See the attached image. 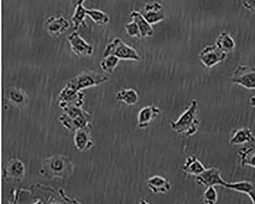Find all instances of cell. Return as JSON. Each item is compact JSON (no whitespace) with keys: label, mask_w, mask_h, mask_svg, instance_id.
<instances>
[{"label":"cell","mask_w":255,"mask_h":204,"mask_svg":"<svg viewBox=\"0 0 255 204\" xmlns=\"http://www.w3.org/2000/svg\"><path fill=\"white\" fill-rule=\"evenodd\" d=\"M224 188L248 195L252 190L255 188V185L251 182L242 181L232 183L226 182Z\"/></svg>","instance_id":"d4e9b609"},{"label":"cell","mask_w":255,"mask_h":204,"mask_svg":"<svg viewBox=\"0 0 255 204\" xmlns=\"http://www.w3.org/2000/svg\"><path fill=\"white\" fill-rule=\"evenodd\" d=\"M92 129L93 125L90 123L75 132L74 144L76 148L79 151L86 152L94 147L95 143L92 136Z\"/></svg>","instance_id":"8fae6325"},{"label":"cell","mask_w":255,"mask_h":204,"mask_svg":"<svg viewBox=\"0 0 255 204\" xmlns=\"http://www.w3.org/2000/svg\"><path fill=\"white\" fill-rule=\"evenodd\" d=\"M125 29L128 34L132 37H141L140 30L136 23L132 21L125 25Z\"/></svg>","instance_id":"f1b7e54d"},{"label":"cell","mask_w":255,"mask_h":204,"mask_svg":"<svg viewBox=\"0 0 255 204\" xmlns=\"http://www.w3.org/2000/svg\"><path fill=\"white\" fill-rule=\"evenodd\" d=\"M227 57V54L220 50L216 45L205 46L199 54L201 62L208 68L213 67L223 62Z\"/></svg>","instance_id":"ba28073f"},{"label":"cell","mask_w":255,"mask_h":204,"mask_svg":"<svg viewBox=\"0 0 255 204\" xmlns=\"http://www.w3.org/2000/svg\"><path fill=\"white\" fill-rule=\"evenodd\" d=\"M146 185L148 189L155 194H164L171 189V183L167 179L160 176L148 178L146 181Z\"/></svg>","instance_id":"e0dca14e"},{"label":"cell","mask_w":255,"mask_h":204,"mask_svg":"<svg viewBox=\"0 0 255 204\" xmlns=\"http://www.w3.org/2000/svg\"><path fill=\"white\" fill-rule=\"evenodd\" d=\"M84 2V1L83 0L77 2L74 13L71 18L74 25V29L75 30H77L81 25L84 27H87L86 20H85L87 15V9L83 5Z\"/></svg>","instance_id":"603a6c76"},{"label":"cell","mask_w":255,"mask_h":204,"mask_svg":"<svg viewBox=\"0 0 255 204\" xmlns=\"http://www.w3.org/2000/svg\"><path fill=\"white\" fill-rule=\"evenodd\" d=\"M218 198V194L215 187L207 188L203 196V201L205 204H216Z\"/></svg>","instance_id":"83f0119b"},{"label":"cell","mask_w":255,"mask_h":204,"mask_svg":"<svg viewBox=\"0 0 255 204\" xmlns=\"http://www.w3.org/2000/svg\"><path fill=\"white\" fill-rule=\"evenodd\" d=\"M198 102L191 101L187 109L176 121L170 123L171 129L178 134L193 136L199 130L200 121L198 118Z\"/></svg>","instance_id":"3957f363"},{"label":"cell","mask_w":255,"mask_h":204,"mask_svg":"<svg viewBox=\"0 0 255 204\" xmlns=\"http://www.w3.org/2000/svg\"><path fill=\"white\" fill-rule=\"evenodd\" d=\"M255 141V136L248 127H243L234 130L230 138V144L233 146L243 145Z\"/></svg>","instance_id":"2e32d148"},{"label":"cell","mask_w":255,"mask_h":204,"mask_svg":"<svg viewBox=\"0 0 255 204\" xmlns=\"http://www.w3.org/2000/svg\"><path fill=\"white\" fill-rule=\"evenodd\" d=\"M103 56L113 55L120 59L140 61L141 57L133 48L125 43L120 38H115L112 42L106 46Z\"/></svg>","instance_id":"8992f818"},{"label":"cell","mask_w":255,"mask_h":204,"mask_svg":"<svg viewBox=\"0 0 255 204\" xmlns=\"http://www.w3.org/2000/svg\"><path fill=\"white\" fill-rule=\"evenodd\" d=\"M116 98L129 106L135 105L139 100L138 93L132 89H124L119 91L116 94Z\"/></svg>","instance_id":"cb8c5ba5"},{"label":"cell","mask_w":255,"mask_h":204,"mask_svg":"<svg viewBox=\"0 0 255 204\" xmlns=\"http://www.w3.org/2000/svg\"><path fill=\"white\" fill-rule=\"evenodd\" d=\"M139 204H151L145 200H141L139 202Z\"/></svg>","instance_id":"836d02e7"},{"label":"cell","mask_w":255,"mask_h":204,"mask_svg":"<svg viewBox=\"0 0 255 204\" xmlns=\"http://www.w3.org/2000/svg\"><path fill=\"white\" fill-rule=\"evenodd\" d=\"M22 192L21 190H14L11 192V197L8 204H17L19 194Z\"/></svg>","instance_id":"4dcf8cb0"},{"label":"cell","mask_w":255,"mask_h":204,"mask_svg":"<svg viewBox=\"0 0 255 204\" xmlns=\"http://www.w3.org/2000/svg\"><path fill=\"white\" fill-rule=\"evenodd\" d=\"M8 99L16 107L22 108L28 103V97L26 92L18 88H12L7 93Z\"/></svg>","instance_id":"44dd1931"},{"label":"cell","mask_w":255,"mask_h":204,"mask_svg":"<svg viewBox=\"0 0 255 204\" xmlns=\"http://www.w3.org/2000/svg\"><path fill=\"white\" fill-rule=\"evenodd\" d=\"M240 165L255 169V145L241 148L238 152Z\"/></svg>","instance_id":"ffe728a7"},{"label":"cell","mask_w":255,"mask_h":204,"mask_svg":"<svg viewBox=\"0 0 255 204\" xmlns=\"http://www.w3.org/2000/svg\"><path fill=\"white\" fill-rule=\"evenodd\" d=\"M62 109L65 112L59 116V121L70 131L75 132L92 122V115L82 107L70 106Z\"/></svg>","instance_id":"277c9868"},{"label":"cell","mask_w":255,"mask_h":204,"mask_svg":"<svg viewBox=\"0 0 255 204\" xmlns=\"http://www.w3.org/2000/svg\"><path fill=\"white\" fill-rule=\"evenodd\" d=\"M253 204H255V188L252 190L248 194Z\"/></svg>","instance_id":"1f68e13d"},{"label":"cell","mask_w":255,"mask_h":204,"mask_svg":"<svg viewBox=\"0 0 255 204\" xmlns=\"http://www.w3.org/2000/svg\"><path fill=\"white\" fill-rule=\"evenodd\" d=\"M231 80L234 84L255 90V65L238 67L233 71Z\"/></svg>","instance_id":"52a82bcc"},{"label":"cell","mask_w":255,"mask_h":204,"mask_svg":"<svg viewBox=\"0 0 255 204\" xmlns=\"http://www.w3.org/2000/svg\"><path fill=\"white\" fill-rule=\"evenodd\" d=\"M73 52L79 56H88L93 54V47L88 43L77 32H73L68 36Z\"/></svg>","instance_id":"7c38bea8"},{"label":"cell","mask_w":255,"mask_h":204,"mask_svg":"<svg viewBox=\"0 0 255 204\" xmlns=\"http://www.w3.org/2000/svg\"><path fill=\"white\" fill-rule=\"evenodd\" d=\"M132 20L137 25L141 37H150L153 35L154 29L139 11L133 10L130 13Z\"/></svg>","instance_id":"d6986e66"},{"label":"cell","mask_w":255,"mask_h":204,"mask_svg":"<svg viewBox=\"0 0 255 204\" xmlns=\"http://www.w3.org/2000/svg\"><path fill=\"white\" fill-rule=\"evenodd\" d=\"M120 59L113 55L105 57L101 61L100 67L105 73H113L119 63Z\"/></svg>","instance_id":"4316f807"},{"label":"cell","mask_w":255,"mask_h":204,"mask_svg":"<svg viewBox=\"0 0 255 204\" xmlns=\"http://www.w3.org/2000/svg\"><path fill=\"white\" fill-rule=\"evenodd\" d=\"M249 104L251 107L255 108V94L250 98Z\"/></svg>","instance_id":"d6a6232c"},{"label":"cell","mask_w":255,"mask_h":204,"mask_svg":"<svg viewBox=\"0 0 255 204\" xmlns=\"http://www.w3.org/2000/svg\"><path fill=\"white\" fill-rule=\"evenodd\" d=\"M45 26V29L50 35L57 37L69 29L70 23L62 16H51L46 20Z\"/></svg>","instance_id":"4fadbf2b"},{"label":"cell","mask_w":255,"mask_h":204,"mask_svg":"<svg viewBox=\"0 0 255 204\" xmlns=\"http://www.w3.org/2000/svg\"><path fill=\"white\" fill-rule=\"evenodd\" d=\"M110 80L109 77L90 70L84 71L69 82L77 92L83 89L99 86Z\"/></svg>","instance_id":"5b68a950"},{"label":"cell","mask_w":255,"mask_h":204,"mask_svg":"<svg viewBox=\"0 0 255 204\" xmlns=\"http://www.w3.org/2000/svg\"><path fill=\"white\" fill-rule=\"evenodd\" d=\"M160 112V109L153 105L142 108L137 115V127L141 129L147 128L158 117Z\"/></svg>","instance_id":"9a60e30c"},{"label":"cell","mask_w":255,"mask_h":204,"mask_svg":"<svg viewBox=\"0 0 255 204\" xmlns=\"http://www.w3.org/2000/svg\"><path fill=\"white\" fill-rule=\"evenodd\" d=\"M26 169L23 162L17 158H11L4 169L3 176L6 180L20 182L26 176Z\"/></svg>","instance_id":"30bf717a"},{"label":"cell","mask_w":255,"mask_h":204,"mask_svg":"<svg viewBox=\"0 0 255 204\" xmlns=\"http://www.w3.org/2000/svg\"><path fill=\"white\" fill-rule=\"evenodd\" d=\"M23 190L28 192L33 199L40 201L42 204H81L67 196L61 189L55 190L51 187L38 184Z\"/></svg>","instance_id":"7a4b0ae2"},{"label":"cell","mask_w":255,"mask_h":204,"mask_svg":"<svg viewBox=\"0 0 255 204\" xmlns=\"http://www.w3.org/2000/svg\"><path fill=\"white\" fill-rule=\"evenodd\" d=\"M215 45L222 52L228 54L235 49L236 44L231 34L227 31H224L217 37Z\"/></svg>","instance_id":"7402d4cb"},{"label":"cell","mask_w":255,"mask_h":204,"mask_svg":"<svg viewBox=\"0 0 255 204\" xmlns=\"http://www.w3.org/2000/svg\"><path fill=\"white\" fill-rule=\"evenodd\" d=\"M87 14L93 19L94 22L99 25L107 24L110 20L109 15L100 10L87 9Z\"/></svg>","instance_id":"484cf974"},{"label":"cell","mask_w":255,"mask_h":204,"mask_svg":"<svg viewBox=\"0 0 255 204\" xmlns=\"http://www.w3.org/2000/svg\"><path fill=\"white\" fill-rule=\"evenodd\" d=\"M203 163L195 156H189L182 167V171L188 175L198 176L205 170Z\"/></svg>","instance_id":"ac0fdd59"},{"label":"cell","mask_w":255,"mask_h":204,"mask_svg":"<svg viewBox=\"0 0 255 204\" xmlns=\"http://www.w3.org/2000/svg\"><path fill=\"white\" fill-rule=\"evenodd\" d=\"M140 12L151 25L159 23L165 18L162 6L157 2L145 4Z\"/></svg>","instance_id":"5bb4252c"},{"label":"cell","mask_w":255,"mask_h":204,"mask_svg":"<svg viewBox=\"0 0 255 204\" xmlns=\"http://www.w3.org/2000/svg\"><path fill=\"white\" fill-rule=\"evenodd\" d=\"M195 182L199 186L206 188L222 186L224 187L227 182L222 177L221 171L215 168L205 169L196 177Z\"/></svg>","instance_id":"9c48e42d"},{"label":"cell","mask_w":255,"mask_h":204,"mask_svg":"<svg viewBox=\"0 0 255 204\" xmlns=\"http://www.w3.org/2000/svg\"><path fill=\"white\" fill-rule=\"evenodd\" d=\"M242 3L246 9L251 12H255V1H244Z\"/></svg>","instance_id":"f546056e"},{"label":"cell","mask_w":255,"mask_h":204,"mask_svg":"<svg viewBox=\"0 0 255 204\" xmlns=\"http://www.w3.org/2000/svg\"><path fill=\"white\" fill-rule=\"evenodd\" d=\"M74 172V165L68 156L54 155L45 158L42 162L40 174L48 179H66Z\"/></svg>","instance_id":"6da1fadb"}]
</instances>
